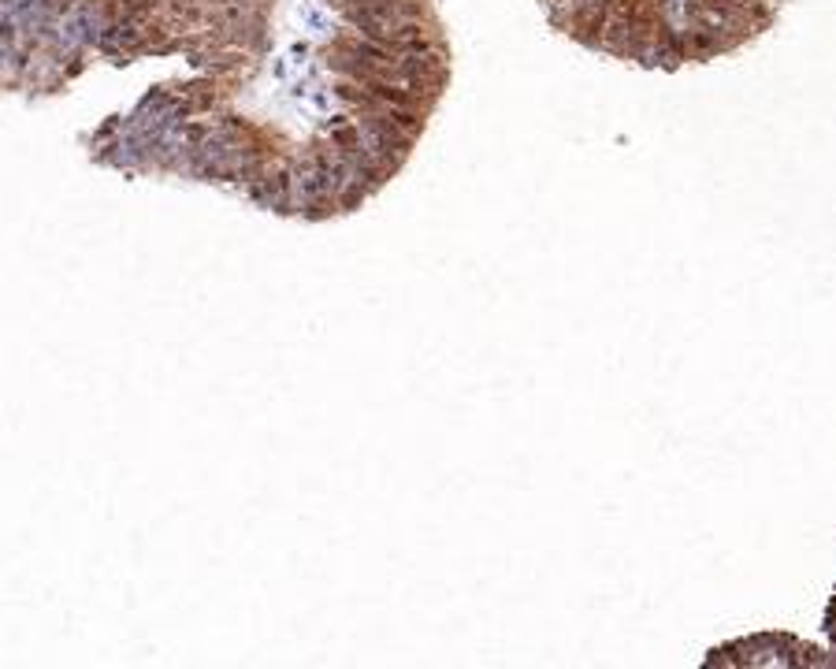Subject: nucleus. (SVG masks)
Returning <instances> with one entry per match:
<instances>
[{
  "instance_id": "obj_1",
  "label": "nucleus",
  "mask_w": 836,
  "mask_h": 669,
  "mask_svg": "<svg viewBox=\"0 0 836 669\" xmlns=\"http://www.w3.org/2000/svg\"><path fill=\"white\" fill-rule=\"evenodd\" d=\"M825 636H829V643H833V651H836V591H833L829 610H825Z\"/></svg>"
}]
</instances>
